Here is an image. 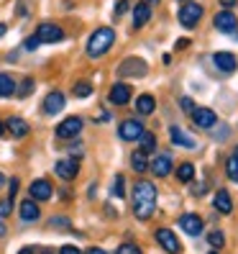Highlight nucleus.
<instances>
[{"instance_id": "obj_49", "label": "nucleus", "mask_w": 238, "mask_h": 254, "mask_svg": "<svg viewBox=\"0 0 238 254\" xmlns=\"http://www.w3.org/2000/svg\"><path fill=\"white\" fill-rule=\"evenodd\" d=\"M207 254H218V252H207Z\"/></svg>"}, {"instance_id": "obj_27", "label": "nucleus", "mask_w": 238, "mask_h": 254, "mask_svg": "<svg viewBox=\"0 0 238 254\" xmlns=\"http://www.w3.org/2000/svg\"><path fill=\"white\" fill-rule=\"evenodd\" d=\"M192 177H195V167H192L190 162H185V164L177 167V180H180V183H190Z\"/></svg>"}, {"instance_id": "obj_14", "label": "nucleus", "mask_w": 238, "mask_h": 254, "mask_svg": "<svg viewBox=\"0 0 238 254\" xmlns=\"http://www.w3.org/2000/svg\"><path fill=\"white\" fill-rule=\"evenodd\" d=\"M5 128L10 131L13 139H23V136H28V131H31V126H28L26 118H21V116H10L5 121Z\"/></svg>"}, {"instance_id": "obj_50", "label": "nucleus", "mask_w": 238, "mask_h": 254, "mask_svg": "<svg viewBox=\"0 0 238 254\" xmlns=\"http://www.w3.org/2000/svg\"><path fill=\"white\" fill-rule=\"evenodd\" d=\"M182 3H190V0H182Z\"/></svg>"}, {"instance_id": "obj_15", "label": "nucleus", "mask_w": 238, "mask_h": 254, "mask_svg": "<svg viewBox=\"0 0 238 254\" xmlns=\"http://www.w3.org/2000/svg\"><path fill=\"white\" fill-rule=\"evenodd\" d=\"M213 64L220 69V72H236V67H238V59L231 54V52H215L213 54Z\"/></svg>"}, {"instance_id": "obj_18", "label": "nucleus", "mask_w": 238, "mask_h": 254, "mask_svg": "<svg viewBox=\"0 0 238 254\" xmlns=\"http://www.w3.org/2000/svg\"><path fill=\"white\" fill-rule=\"evenodd\" d=\"M169 136H172V144H177V146H185V149H195L197 146V141L190 136V133H185L180 126H172L169 128Z\"/></svg>"}, {"instance_id": "obj_37", "label": "nucleus", "mask_w": 238, "mask_h": 254, "mask_svg": "<svg viewBox=\"0 0 238 254\" xmlns=\"http://www.w3.org/2000/svg\"><path fill=\"white\" fill-rule=\"evenodd\" d=\"M36 47H39V39H36V36H31V39L26 41V49H28V52H34Z\"/></svg>"}, {"instance_id": "obj_45", "label": "nucleus", "mask_w": 238, "mask_h": 254, "mask_svg": "<svg viewBox=\"0 0 238 254\" xmlns=\"http://www.w3.org/2000/svg\"><path fill=\"white\" fill-rule=\"evenodd\" d=\"M3 185H5V175H3V172H0V188H3Z\"/></svg>"}, {"instance_id": "obj_23", "label": "nucleus", "mask_w": 238, "mask_h": 254, "mask_svg": "<svg viewBox=\"0 0 238 254\" xmlns=\"http://www.w3.org/2000/svg\"><path fill=\"white\" fill-rule=\"evenodd\" d=\"M154 108H156V100H154L151 95H139V98H136V111H139L141 116H151Z\"/></svg>"}, {"instance_id": "obj_41", "label": "nucleus", "mask_w": 238, "mask_h": 254, "mask_svg": "<svg viewBox=\"0 0 238 254\" xmlns=\"http://www.w3.org/2000/svg\"><path fill=\"white\" fill-rule=\"evenodd\" d=\"M5 31H8V26H5V23H0V39L5 36Z\"/></svg>"}, {"instance_id": "obj_7", "label": "nucleus", "mask_w": 238, "mask_h": 254, "mask_svg": "<svg viewBox=\"0 0 238 254\" xmlns=\"http://www.w3.org/2000/svg\"><path fill=\"white\" fill-rule=\"evenodd\" d=\"M82 126H85V124H82L80 116H69V118H64V121L56 126V136H59V139H74V136L82 131Z\"/></svg>"}, {"instance_id": "obj_6", "label": "nucleus", "mask_w": 238, "mask_h": 254, "mask_svg": "<svg viewBox=\"0 0 238 254\" xmlns=\"http://www.w3.org/2000/svg\"><path fill=\"white\" fill-rule=\"evenodd\" d=\"M143 133V124L139 118H126V121L118 126V136L123 141H139V136Z\"/></svg>"}, {"instance_id": "obj_8", "label": "nucleus", "mask_w": 238, "mask_h": 254, "mask_svg": "<svg viewBox=\"0 0 238 254\" xmlns=\"http://www.w3.org/2000/svg\"><path fill=\"white\" fill-rule=\"evenodd\" d=\"M190 113H192V124L200 126V128H213L218 124V116L210 108H192Z\"/></svg>"}, {"instance_id": "obj_16", "label": "nucleus", "mask_w": 238, "mask_h": 254, "mask_svg": "<svg viewBox=\"0 0 238 254\" xmlns=\"http://www.w3.org/2000/svg\"><path fill=\"white\" fill-rule=\"evenodd\" d=\"M51 192H54V190H51V183L44 180V177H41V180H34L31 188H28V195H31L34 200H49Z\"/></svg>"}, {"instance_id": "obj_28", "label": "nucleus", "mask_w": 238, "mask_h": 254, "mask_svg": "<svg viewBox=\"0 0 238 254\" xmlns=\"http://www.w3.org/2000/svg\"><path fill=\"white\" fill-rule=\"evenodd\" d=\"M226 175H228V180L238 183V152L226 159Z\"/></svg>"}, {"instance_id": "obj_4", "label": "nucleus", "mask_w": 238, "mask_h": 254, "mask_svg": "<svg viewBox=\"0 0 238 254\" xmlns=\"http://www.w3.org/2000/svg\"><path fill=\"white\" fill-rule=\"evenodd\" d=\"M213 23H215L218 31H223V34H231L233 39H238V18L233 16L231 10H220V13H215Z\"/></svg>"}, {"instance_id": "obj_17", "label": "nucleus", "mask_w": 238, "mask_h": 254, "mask_svg": "<svg viewBox=\"0 0 238 254\" xmlns=\"http://www.w3.org/2000/svg\"><path fill=\"white\" fill-rule=\"evenodd\" d=\"M180 226H182V231H187L190 236H200V234H202V218H200L197 213H185V216L180 218Z\"/></svg>"}, {"instance_id": "obj_10", "label": "nucleus", "mask_w": 238, "mask_h": 254, "mask_svg": "<svg viewBox=\"0 0 238 254\" xmlns=\"http://www.w3.org/2000/svg\"><path fill=\"white\" fill-rule=\"evenodd\" d=\"M54 172H56V177H62V180H74L80 172V162L77 159H59L54 164Z\"/></svg>"}, {"instance_id": "obj_19", "label": "nucleus", "mask_w": 238, "mask_h": 254, "mask_svg": "<svg viewBox=\"0 0 238 254\" xmlns=\"http://www.w3.org/2000/svg\"><path fill=\"white\" fill-rule=\"evenodd\" d=\"M148 167L154 170L156 177H167V175L172 172V157H169V154H159L151 164H148Z\"/></svg>"}, {"instance_id": "obj_21", "label": "nucleus", "mask_w": 238, "mask_h": 254, "mask_svg": "<svg viewBox=\"0 0 238 254\" xmlns=\"http://www.w3.org/2000/svg\"><path fill=\"white\" fill-rule=\"evenodd\" d=\"M148 18H151V5H148V3H139L136 8H133V26H136V28L146 26Z\"/></svg>"}, {"instance_id": "obj_11", "label": "nucleus", "mask_w": 238, "mask_h": 254, "mask_svg": "<svg viewBox=\"0 0 238 254\" xmlns=\"http://www.w3.org/2000/svg\"><path fill=\"white\" fill-rule=\"evenodd\" d=\"M131 95H133L131 85H126V82H115V85L110 87V93H108V100L113 103V106H126V103L131 100Z\"/></svg>"}, {"instance_id": "obj_5", "label": "nucleus", "mask_w": 238, "mask_h": 254, "mask_svg": "<svg viewBox=\"0 0 238 254\" xmlns=\"http://www.w3.org/2000/svg\"><path fill=\"white\" fill-rule=\"evenodd\" d=\"M34 36L39 39V44H59V41L64 39V31H62L56 23H41V26L36 28Z\"/></svg>"}, {"instance_id": "obj_47", "label": "nucleus", "mask_w": 238, "mask_h": 254, "mask_svg": "<svg viewBox=\"0 0 238 254\" xmlns=\"http://www.w3.org/2000/svg\"><path fill=\"white\" fill-rule=\"evenodd\" d=\"M3 131H5V124H3V121H0V136H3Z\"/></svg>"}, {"instance_id": "obj_2", "label": "nucleus", "mask_w": 238, "mask_h": 254, "mask_svg": "<svg viewBox=\"0 0 238 254\" xmlns=\"http://www.w3.org/2000/svg\"><path fill=\"white\" fill-rule=\"evenodd\" d=\"M113 41H115V31H113V28H108V26L97 28V31H93V36L87 39V57H90V59L102 57L113 47Z\"/></svg>"}, {"instance_id": "obj_1", "label": "nucleus", "mask_w": 238, "mask_h": 254, "mask_svg": "<svg viewBox=\"0 0 238 254\" xmlns=\"http://www.w3.org/2000/svg\"><path fill=\"white\" fill-rule=\"evenodd\" d=\"M156 211V188L148 180H139L133 188V213L139 221H148Z\"/></svg>"}, {"instance_id": "obj_25", "label": "nucleus", "mask_w": 238, "mask_h": 254, "mask_svg": "<svg viewBox=\"0 0 238 254\" xmlns=\"http://www.w3.org/2000/svg\"><path fill=\"white\" fill-rule=\"evenodd\" d=\"M131 167L136 170L139 175L148 170V159H146V154L141 152V149H139V152H133V154H131Z\"/></svg>"}, {"instance_id": "obj_48", "label": "nucleus", "mask_w": 238, "mask_h": 254, "mask_svg": "<svg viewBox=\"0 0 238 254\" xmlns=\"http://www.w3.org/2000/svg\"><path fill=\"white\" fill-rule=\"evenodd\" d=\"M41 254H54V252H51V249H44V252H41Z\"/></svg>"}, {"instance_id": "obj_3", "label": "nucleus", "mask_w": 238, "mask_h": 254, "mask_svg": "<svg viewBox=\"0 0 238 254\" xmlns=\"http://www.w3.org/2000/svg\"><path fill=\"white\" fill-rule=\"evenodd\" d=\"M177 16H180V23L185 26V28H195L200 21H202V5H197V3H185L182 8H180V13H177Z\"/></svg>"}, {"instance_id": "obj_34", "label": "nucleus", "mask_w": 238, "mask_h": 254, "mask_svg": "<svg viewBox=\"0 0 238 254\" xmlns=\"http://www.w3.org/2000/svg\"><path fill=\"white\" fill-rule=\"evenodd\" d=\"M31 90H34V80H31V77H26V80H23V85H21V90H18V93H21V98H26V95H28V93H31Z\"/></svg>"}, {"instance_id": "obj_46", "label": "nucleus", "mask_w": 238, "mask_h": 254, "mask_svg": "<svg viewBox=\"0 0 238 254\" xmlns=\"http://www.w3.org/2000/svg\"><path fill=\"white\" fill-rule=\"evenodd\" d=\"M3 234H5V223H3V221H0V236H3Z\"/></svg>"}, {"instance_id": "obj_9", "label": "nucleus", "mask_w": 238, "mask_h": 254, "mask_svg": "<svg viewBox=\"0 0 238 254\" xmlns=\"http://www.w3.org/2000/svg\"><path fill=\"white\" fill-rule=\"evenodd\" d=\"M156 242L161 244V249L169 252V254H180V252H182L180 239H177L169 229H159V231H156Z\"/></svg>"}, {"instance_id": "obj_32", "label": "nucleus", "mask_w": 238, "mask_h": 254, "mask_svg": "<svg viewBox=\"0 0 238 254\" xmlns=\"http://www.w3.org/2000/svg\"><path fill=\"white\" fill-rule=\"evenodd\" d=\"M115 254H143V252H141V247H136V244H131V242H123L121 247L115 249Z\"/></svg>"}, {"instance_id": "obj_36", "label": "nucleus", "mask_w": 238, "mask_h": 254, "mask_svg": "<svg viewBox=\"0 0 238 254\" xmlns=\"http://www.w3.org/2000/svg\"><path fill=\"white\" fill-rule=\"evenodd\" d=\"M51 223H54V226H59V229H67V226H69L67 218H62V216H59V218H51Z\"/></svg>"}, {"instance_id": "obj_29", "label": "nucleus", "mask_w": 238, "mask_h": 254, "mask_svg": "<svg viewBox=\"0 0 238 254\" xmlns=\"http://www.w3.org/2000/svg\"><path fill=\"white\" fill-rule=\"evenodd\" d=\"M72 93H74V98H90L93 95V85L90 82H77L72 87Z\"/></svg>"}, {"instance_id": "obj_24", "label": "nucleus", "mask_w": 238, "mask_h": 254, "mask_svg": "<svg viewBox=\"0 0 238 254\" xmlns=\"http://www.w3.org/2000/svg\"><path fill=\"white\" fill-rule=\"evenodd\" d=\"M16 93V80L10 74H0V98H10Z\"/></svg>"}, {"instance_id": "obj_12", "label": "nucleus", "mask_w": 238, "mask_h": 254, "mask_svg": "<svg viewBox=\"0 0 238 254\" xmlns=\"http://www.w3.org/2000/svg\"><path fill=\"white\" fill-rule=\"evenodd\" d=\"M64 106H67V98L59 90H54V93L47 95V100H44V113H47V116H56V113L64 111Z\"/></svg>"}, {"instance_id": "obj_26", "label": "nucleus", "mask_w": 238, "mask_h": 254, "mask_svg": "<svg viewBox=\"0 0 238 254\" xmlns=\"http://www.w3.org/2000/svg\"><path fill=\"white\" fill-rule=\"evenodd\" d=\"M139 141H141V152L143 154H148V152H154V149H156V136H154V133H148V131L141 133Z\"/></svg>"}, {"instance_id": "obj_22", "label": "nucleus", "mask_w": 238, "mask_h": 254, "mask_svg": "<svg viewBox=\"0 0 238 254\" xmlns=\"http://www.w3.org/2000/svg\"><path fill=\"white\" fill-rule=\"evenodd\" d=\"M213 205H215L218 213H231V211H233V200H231V195H228V190H218Z\"/></svg>"}, {"instance_id": "obj_20", "label": "nucleus", "mask_w": 238, "mask_h": 254, "mask_svg": "<svg viewBox=\"0 0 238 254\" xmlns=\"http://www.w3.org/2000/svg\"><path fill=\"white\" fill-rule=\"evenodd\" d=\"M39 216H41V211H39V205H36V200H34V198L21 203V221L34 223V221H39Z\"/></svg>"}, {"instance_id": "obj_39", "label": "nucleus", "mask_w": 238, "mask_h": 254, "mask_svg": "<svg viewBox=\"0 0 238 254\" xmlns=\"http://www.w3.org/2000/svg\"><path fill=\"white\" fill-rule=\"evenodd\" d=\"M182 108L185 111H192V108H195V103H192L190 98H182Z\"/></svg>"}, {"instance_id": "obj_44", "label": "nucleus", "mask_w": 238, "mask_h": 254, "mask_svg": "<svg viewBox=\"0 0 238 254\" xmlns=\"http://www.w3.org/2000/svg\"><path fill=\"white\" fill-rule=\"evenodd\" d=\"M143 3H148V5H159V0H143Z\"/></svg>"}, {"instance_id": "obj_38", "label": "nucleus", "mask_w": 238, "mask_h": 254, "mask_svg": "<svg viewBox=\"0 0 238 254\" xmlns=\"http://www.w3.org/2000/svg\"><path fill=\"white\" fill-rule=\"evenodd\" d=\"M126 10H128V3H126V0H121V3L115 5V16H121V13H126Z\"/></svg>"}, {"instance_id": "obj_42", "label": "nucleus", "mask_w": 238, "mask_h": 254, "mask_svg": "<svg viewBox=\"0 0 238 254\" xmlns=\"http://www.w3.org/2000/svg\"><path fill=\"white\" fill-rule=\"evenodd\" d=\"M220 3L226 5V8H231V5H236V0H220Z\"/></svg>"}, {"instance_id": "obj_33", "label": "nucleus", "mask_w": 238, "mask_h": 254, "mask_svg": "<svg viewBox=\"0 0 238 254\" xmlns=\"http://www.w3.org/2000/svg\"><path fill=\"white\" fill-rule=\"evenodd\" d=\"M13 198H8V200H0V218H5V216H10V211H13V203H10Z\"/></svg>"}, {"instance_id": "obj_43", "label": "nucleus", "mask_w": 238, "mask_h": 254, "mask_svg": "<svg viewBox=\"0 0 238 254\" xmlns=\"http://www.w3.org/2000/svg\"><path fill=\"white\" fill-rule=\"evenodd\" d=\"M18 254H34V249H31V247H23V249H21Z\"/></svg>"}, {"instance_id": "obj_40", "label": "nucleus", "mask_w": 238, "mask_h": 254, "mask_svg": "<svg viewBox=\"0 0 238 254\" xmlns=\"http://www.w3.org/2000/svg\"><path fill=\"white\" fill-rule=\"evenodd\" d=\"M85 254H108V252H102L100 247H90V249H87Z\"/></svg>"}, {"instance_id": "obj_13", "label": "nucleus", "mask_w": 238, "mask_h": 254, "mask_svg": "<svg viewBox=\"0 0 238 254\" xmlns=\"http://www.w3.org/2000/svg\"><path fill=\"white\" fill-rule=\"evenodd\" d=\"M121 77H128V74H133V77H143L146 74V62L143 59H136V57H131V59H126V62L121 64Z\"/></svg>"}, {"instance_id": "obj_35", "label": "nucleus", "mask_w": 238, "mask_h": 254, "mask_svg": "<svg viewBox=\"0 0 238 254\" xmlns=\"http://www.w3.org/2000/svg\"><path fill=\"white\" fill-rule=\"evenodd\" d=\"M59 254H82L77 247H72V244H67V247H62V249H59Z\"/></svg>"}, {"instance_id": "obj_30", "label": "nucleus", "mask_w": 238, "mask_h": 254, "mask_svg": "<svg viewBox=\"0 0 238 254\" xmlns=\"http://www.w3.org/2000/svg\"><path fill=\"white\" fill-rule=\"evenodd\" d=\"M207 244L215 247V249H220L223 244H226V236H223V231H210V234H207Z\"/></svg>"}, {"instance_id": "obj_31", "label": "nucleus", "mask_w": 238, "mask_h": 254, "mask_svg": "<svg viewBox=\"0 0 238 254\" xmlns=\"http://www.w3.org/2000/svg\"><path fill=\"white\" fill-rule=\"evenodd\" d=\"M113 195H115V198H123V195H126L123 175H115V180H113Z\"/></svg>"}]
</instances>
